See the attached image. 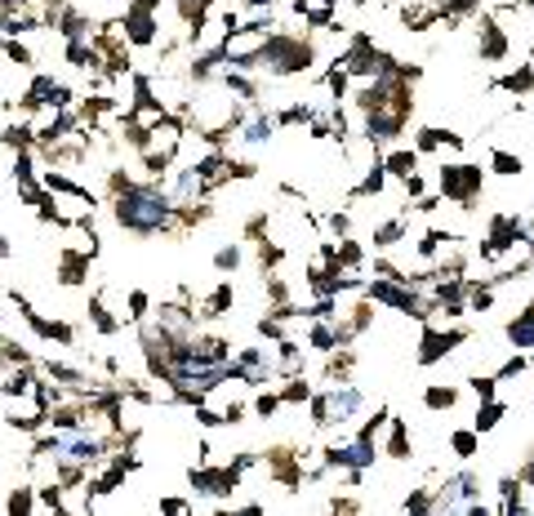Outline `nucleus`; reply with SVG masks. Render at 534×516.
<instances>
[{
	"label": "nucleus",
	"mask_w": 534,
	"mask_h": 516,
	"mask_svg": "<svg viewBox=\"0 0 534 516\" xmlns=\"http://www.w3.org/2000/svg\"><path fill=\"white\" fill-rule=\"evenodd\" d=\"M112 218L134 237H156L178 218V201H169L152 183H130L125 192L112 196Z\"/></svg>",
	"instance_id": "obj_1"
},
{
	"label": "nucleus",
	"mask_w": 534,
	"mask_h": 516,
	"mask_svg": "<svg viewBox=\"0 0 534 516\" xmlns=\"http://www.w3.org/2000/svg\"><path fill=\"white\" fill-rule=\"evenodd\" d=\"M116 23H121V32H125V40H130L134 49H152L161 40V9H147V5H134L130 0Z\"/></svg>",
	"instance_id": "obj_2"
},
{
	"label": "nucleus",
	"mask_w": 534,
	"mask_h": 516,
	"mask_svg": "<svg viewBox=\"0 0 534 516\" xmlns=\"http://www.w3.org/2000/svg\"><path fill=\"white\" fill-rule=\"evenodd\" d=\"M481 170L476 165H445L441 170V192H445V201H454V205H472V196L481 192Z\"/></svg>",
	"instance_id": "obj_3"
},
{
	"label": "nucleus",
	"mask_w": 534,
	"mask_h": 516,
	"mask_svg": "<svg viewBox=\"0 0 534 516\" xmlns=\"http://www.w3.org/2000/svg\"><path fill=\"white\" fill-rule=\"evenodd\" d=\"M464 339H467L464 330H450V334H441V330H423V347H419V361H423V365H433V361H441V356H450V352L464 343Z\"/></svg>",
	"instance_id": "obj_4"
},
{
	"label": "nucleus",
	"mask_w": 534,
	"mask_h": 516,
	"mask_svg": "<svg viewBox=\"0 0 534 516\" xmlns=\"http://www.w3.org/2000/svg\"><path fill=\"white\" fill-rule=\"evenodd\" d=\"M272 134H276V121H272L267 111H254V121L240 125V142H245V147H263Z\"/></svg>",
	"instance_id": "obj_5"
},
{
	"label": "nucleus",
	"mask_w": 534,
	"mask_h": 516,
	"mask_svg": "<svg viewBox=\"0 0 534 516\" xmlns=\"http://www.w3.org/2000/svg\"><path fill=\"white\" fill-rule=\"evenodd\" d=\"M414 165H419V152H410V147H397V152L383 161V170L397 174V178H410V174H414Z\"/></svg>",
	"instance_id": "obj_6"
},
{
	"label": "nucleus",
	"mask_w": 534,
	"mask_h": 516,
	"mask_svg": "<svg viewBox=\"0 0 534 516\" xmlns=\"http://www.w3.org/2000/svg\"><path fill=\"white\" fill-rule=\"evenodd\" d=\"M90 321H94V330H99V334H116V330L125 325V321L107 316V303H102V294H94V299H90Z\"/></svg>",
	"instance_id": "obj_7"
},
{
	"label": "nucleus",
	"mask_w": 534,
	"mask_h": 516,
	"mask_svg": "<svg viewBox=\"0 0 534 516\" xmlns=\"http://www.w3.org/2000/svg\"><path fill=\"white\" fill-rule=\"evenodd\" d=\"M507 339H512L517 347H534V308L521 311V316L507 325Z\"/></svg>",
	"instance_id": "obj_8"
},
{
	"label": "nucleus",
	"mask_w": 534,
	"mask_h": 516,
	"mask_svg": "<svg viewBox=\"0 0 534 516\" xmlns=\"http://www.w3.org/2000/svg\"><path fill=\"white\" fill-rule=\"evenodd\" d=\"M125 321H134V325H143V321H147V311H152V294H147V290H130V294H125Z\"/></svg>",
	"instance_id": "obj_9"
},
{
	"label": "nucleus",
	"mask_w": 534,
	"mask_h": 516,
	"mask_svg": "<svg viewBox=\"0 0 534 516\" xmlns=\"http://www.w3.org/2000/svg\"><path fill=\"white\" fill-rule=\"evenodd\" d=\"M36 485H18L9 499H5V512H36Z\"/></svg>",
	"instance_id": "obj_10"
},
{
	"label": "nucleus",
	"mask_w": 534,
	"mask_h": 516,
	"mask_svg": "<svg viewBox=\"0 0 534 516\" xmlns=\"http://www.w3.org/2000/svg\"><path fill=\"white\" fill-rule=\"evenodd\" d=\"M454 401H459V392H454V387H441V383L423 392V405H428V410H454Z\"/></svg>",
	"instance_id": "obj_11"
},
{
	"label": "nucleus",
	"mask_w": 534,
	"mask_h": 516,
	"mask_svg": "<svg viewBox=\"0 0 534 516\" xmlns=\"http://www.w3.org/2000/svg\"><path fill=\"white\" fill-rule=\"evenodd\" d=\"M499 418H503V405L499 401H486V405L476 410V418H472V427H476V432H495Z\"/></svg>",
	"instance_id": "obj_12"
},
{
	"label": "nucleus",
	"mask_w": 534,
	"mask_h": 516,
	"mask_svg": "<svg viewBox=\"0 0 534 516\" xmlns=\"http://www.w3.org/2000/svg\"><path fill=\"white\" fill-rule=\"evenodd\" d=\"M476 437H481L476 427H472V432H454V437H450V449H454L459 458H472V454L481 449V441H476Z\"/></svg>",
	"instance_id": "obj_13"
},
{
	"label": "nucleus",
	"mask_w": 534,
	"mask_h": 516,
	"mask_svg": "<svg viewBox=\"0 0 534 516\" xmlns=\"http://www.w3.org/2000/svg\"><path fill=\"white\" fill-rule=\"evenodd\" d=\"M214 268H219V272L228 276V272H236V268H240V245H219V254H214Z\"/></svg>",
	"instance_id": "obj_14"
},
{
	"label": "nucleus",
	"mask_w": 534,
	"mask_h": 516,
	"mask_svg": "<svg viewBox=\"0 0 534 516\" xmlns=\"http://www.w3.org/2000/svg\"><path fill=\"white\" fill-rule=\"evenodd\" d=\"M388 454L392 458H410V437H405V423L392 418V441H388Z\"/></svg>",
	"instance_id": "obj_15"
},
{
	"label": "nucleus",
	"mask_w": 534,
	"mask_h": 516,
	"mask_svg": "<svg viewBox=\"0 0 534 516\" xmlns=\"http://www.w3.org/2000/svg\"><path fill=\"white\" fill-rule=\"evenodd\" d=\"M490 165H495V174H507V178L526 170V165H521V156H512V152H495V156H490Z\"/></svg>",
	"instance_id": "obj_16"
},
{
	"label": "nucleus",
	"mask_w": 534,
	"mask_h": 516,
	"mask_svg": "<svg viewBox=\"0 0 534 516\" xmlns=\"http://www.w3.org/2000/svg\"><path fill=\"white\" fill-rule=\"evenodd\" d=\"M161 512H192L187 499H161Z\"/></svg>",
	"instance_id": "obj_17"
}]
</instances>
